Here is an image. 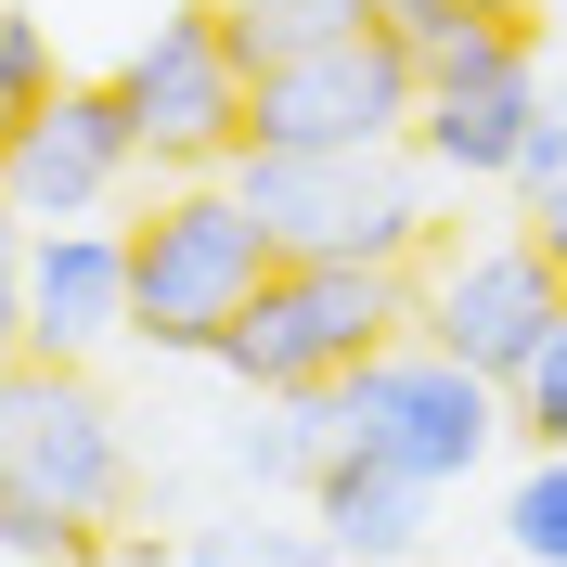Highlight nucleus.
<instances>
[{
  "label": "nucleus",
  "mask_w": 567,
  "mask_h": 567,
  "mask_svg": "<svg viewBox=\"0 0 567 567\" xmlns=\"http://www.w3.org/2000/svg\"><path fill=\"white\" fill-rule=\"evenodd\" d=\"M529 246L555 258V284H567V194H542V207H529Z\"/></svg>",
  "instance_id": "5701e85b"
},
{
  "label": "nucleus",
  "mask_w": 567,
  "mask_h": 567,
  "mask_svg": "<svg viewBox=\"0 0 567 567\" xmlns=\"http://www.w3.org/2000/svg\"><path fill=\"white\" fill-rule=\"evenodd\" d=\"M477 13H542V0H477Z\"/></svg>",
  "instance_id": "b1692460"
},
{
  "label": "nucleus",
  "mask_w": 567,
  "mask_h": 567,
  "mask_svg": "<svg viewBox=\"0 0 567 567\" xmlns=\"http://www.w3.org/2000/svg\"><path fill=\"white\" fill-rule=\"evenodd\" d=\"M0 361H27V219L0 207Z\"/></svg>",
  "instance_id": "412c9836"
},
{
  "label": "nucleus",
  "mask_w": 567,
  "mask_h": 567,
  "mask_svg": "<svg viewBox=\"0 0 567 567\" xmlns=\"http://www.w3.org/2000/svg\"><path fill=\"white\" fill-rule=\"evenodd\" d=\"M130 168H155L142 155V116L116 104V78H52V104L13 116V142H0V207L27 219H91L130 194Z\"/></svg>",
  "instance_id": "9d476101"
},
{
  "label": "nucleus",
  "mask_w": 567,
  "mask_h": 567,
  "mask_svg": "<svg viewBox=\"0 0 567 567\" xmlns=\"http://www.w3.org/2000/svg\"><path fill=\"white\" fill-rule=\"evenodd\" d=\"M116 104L142 116V155H155L168 181H181V168H233V155H246V65H233V39H219V0L155 13V39H130Z\"/></svg>",
  "instance_id": "1a4fd4ad"
},
{
  "label": "nucleus",
  "mask_w": 567,
  "mask_h": 567,
  "mask_svg": "<svg viewBox=\"0 0 567 567\" xmlns=\"http://www.w3.org/2000/svg\"><path fill=\"white\" fill-rule=\"evenodd\" d=\"M555 322H567V284H555V258L529 233H477V246H439L425 233V258H413V336L425 349H452L464 374L516 388Z\"/></svg>",
  "instance_id": "423d86ee"
},
{
  "label": "nucleus",
  "mask_w": 567,
  "mask_h": 567,
  "mask_svg": "<svg viewBox=\"0 0 567 567\" xmlns=\"http://www.w3.org/2000/svg\"><path fill=\"white\" fill-rule=\"evenodd\" d=\"M130 336V233L39 219L27 233V361H91Z\"/></svg>",
  "instance_id": "9b49d317"
},
{
  "label": "nucleus",
  "mask_w": 567,
  "mask_h": 567,
  "mask_svg": "<svg viewBox=\"0 0 567 567\" xmlns=\"http://www.w3.org/2000/svg\"><path fill=\"white\" fill-rule=\"evenodd\" d=\"M322 452H336V413H322V388H258V413L233 425V477L246 491H310L322 477Z\"/></svg>",
  "instance_id": "ddd939ff"
},
{
  "label": "nucleus",
  "mask_w": 567,
  "mask_h": 567,
  "mask_svg": "<svg viewBox=\"0 0 567 567\" xmlns=\"http://www.w3.org/2000/svg\"><path fill=\"white\" fill-rule=\"evenodd\" d=\"M322 413H336V439L374 464H400V477H425V491H452V477H477L491 464V439L516 425V400L491 388V374H464L452 349H425V336H388V349H361L336 388H322Z\"/></svg>",
  "instance_id": "7ed1b4c3"
},
{
  "label": "nucleus",
  "mask_w": 567,
  "mask_h": 567,
  "mask_svg": "<svg viewBox=\"0 0 567 567\" xmlns=\"http://www.w3.org/2000/svg\"><path fill=\"white\" fill-rule=\"evenodd\" d=\"M413 91L425 52L388 27H349L322 52H284V65L246 78V142H284V155H374V142H413Z\"/></svg>",
  "instance_id": "39448f33"
},
{
  "label": "nucleus",
  "mask_w": 567,
  "mask_h": 567,
  "mask_svg": "<svg viewBox=\"0 0 567 567\" xmlns=\"http://www.w3.org/2000/svg\"><path fill=\"white\" fill-rule=\"evenodd\" d=\"M374 27V0H219V39H233V65H284V52H322V39Z\"/></svg>",
  "instance_id": "4468645a"
},
{
  "label": "nucleus",
  "mask_w": 567,
  "mask_h": 567,
  "mask_svg": "<svg viewBox=\"0 0 567 567\" xmlns=\"http://www.w3.org/2000/svg\"><path fill=\"white\" fill-rule=\"evenodd\" d=\"M0 491L52 503L65 529H104L116 503H130L116 413L91 400L78 361H0Z\"/></svg>",
  "instance_id": "0eeeda50"
},
{
  "label": "nucleus",
  "mask_w": 567,
  "mask_h": 567,
  "mask_svg": "<svg viewBox=\"0 0 567 567\" xmlns=\"http://www.w3.org/2000/svg\"><path fill=\"white\" fill-rule=\"evenodd\" d=\"M374 27H388V39H413V52H439V39H464V27H477V0H374Z\"/></svg>",
  "instance_id": "aec40b11"
},
{
  "label": "nucleus",
  "mask_w": 567,
  "mask_h": 567,
  "mask_svg": "<svg viewBox=\"0 0 567 567\" xmlns=\"http://www.w3.org/2000/svg\"><path fill=\"white\" fill-rule=\"evenodd\" d=\"M233 194L271 219L284 258H388V271L425 258V181L400 168V142H374V155H284V142H246V155H233Z\"/></svg>",
  "instance_id": "20e7f679"
},
{
  "label": "nucleus",
  "mask_w": 567,
  "mask_h": 567,
  "mask_svg": "<svg viewBox=\"0 0 567 567\" xmlns=\"http://www.w3.org/2000/svg\"><path fill=\"white\" fill-rule=\"evenodd\" d=\"M503 542L529 567H567V452H542L516 491H503Z\"/></svg>",
  "instance_id": "2eb2a0df"
},
{
  "label": "nucleus",
  "mask_w": 567,
  "mask_h": 567,
  "mask_svg": "<svg viewBox=\"0 0 567 567\" xmlns=\"http://www.w3.org/2000/svg\"><path fill=\"white\" fill-rule=\"evenodd\" d=\"M271 258L284 246H271V219L233 194V168H181L168 194L130 219V336L207 361L219 336H233V310L258 297Z\"/></svg>",
  "instance_id": "f257e3e1"
},
{
  "label": "nucleus",
  "mask_w": 567,
  "mask_h": 567,
  "mask_svg": "<svg viewBox=\"0 0 567 567\" xmlns=\"http://www.w3.org/2000/svg\"><path fill=\"white\" fill-rule=\"evenodd\" d=\"M52 39H39V13H0V142H13V116H39L52 104Z\"/></svg>",
  "instance_id": "dca6fc26"
},
{
  "label": "nucleus",
  "mask_w": 567,
  "mask_h": 567,
  "mask_svg": "<svg viewBox=\"0 0 567 567\" xmlns=\"http://www.w3.org/2000/svg\"><path fill=\"white\" fill-rule=\"evenodd\" d=\"M322 555H336L322 529H258V542H246V567H322Z\"/></svg>",
  "instance_id": "4be33fe9"
},
{
  "label": "nucleus",
  "mask_w": 567,
  "mask_h": 567,
  "mask_svg": "<svg viewBox=\"0 0 567 567\" xmlns=\"http://www.w3.org/2000/svg\"><path fill=\"white\" fill-rule=\"evenodd\" d=\"M0 555H27V567H78L91 555V529H65L52 503H27V491H0Z\"/></svg>",
  "instance_id": "6ab92c4d"
},
{
  "label": "nucleus",
  "mask_w": 567,
  "mask_h": 567,
  "mask_svg": "<svg viewBox=\"0 0 567 567\" xmlns=\"http://www.w3.org/2000/svg\"><path fill=\"white\" fill-rule=\"evenodd\" d=\"M181 567H246V555H181Z\"/></svg>",
  "instance_id": "393cba45"
},
{
  "label": "nucleus",
  "mask_w": 567,
  "mask_h": 567,
  "mask_svg": "<svg viewBox=\"0 0 567 567\" xmlns=\"http://www.w3.org/2000/svg\"><path fill=\"white\" fill-rule=\"evenodd\" d=\"M516 207H542V194H567V78H542V104H529V142H516Z\"/></svg>",
  "instance_id": "f3484780"
},
{
  "label": "nucleus",
  "mask_w": 567,
  "mask_h": 567,
  "mask_svg": "<svg viewBox=\"0 0 567 567\" xmlns=\"http://www.w3.org/2000/svg\"><path fill=\"white\" fill-rule=\"evenodd\" d=\"M388 336H413V271H388V258H271L207 361L258 400V388H336Z\"/></svg>",
  "instance_id": "f03ea898"
},
{
  "label": "nucleus",
  "mask_w": 567,
  "mask_h": 567,
  "mask_svg": "<svg viewBox=\"0 0 567 567\" xmlns=\"http://www.w3.org/2000/svg\"><path fill=\"white\" fill-rule=\"evenodd\" d=\"M503 400H516V425H529L542 452H567V322L542 336V361H529V374H516Z\"/></svg>",
  "instance_id": "a211bd4d"
},
{
  "label": "nucleus",
  "mask_w": 567,
  "mask_h": 567,
  "mask_svg": "<svg viewBox=\"0 0 567 567\" xmlns=\"http://www.w3.org/2000/svg\"><path fill=\"white\" fill-rule=\"evenodd\" d=\"M529 104H542V39L529 13H477L464 39L425 52V91H413V155L439 181H503L516 142H529Z\"/></svg>",
  "instance_id": "6e6552de"
},
{
  "label": "nucleus",
  "mask_w": 567,
  "mask_h": 567,
  "mask_svg": "<svg viewBox=\"0 0 567 567\" xmlns=\"http://www.w3.org/2000/svg\"><path fill=\"white\" fill-rule=\"evenodd\" d=\"M425 503H439L425 477H400V464L349 452V439H336V452H322V477H310V516H322V542H336L349 567L413 555V542H425Z\"/></svg>",
  "instance_id": "f8f14e48"
}]
</instances>
